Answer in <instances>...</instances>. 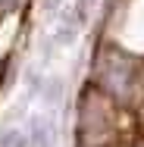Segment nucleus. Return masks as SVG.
<instances>
[{"instance_id": "1", "label": "nucleus", "mask_w": 144, "mask_h": 147, "mask_svg": "<svg viewBox=\"0 0 144 147\" xmlns=\"http://www.w3.org/2000/svg\"><path fill=\"white\" fill-rule=\"evenodd\" d=\"M25 135H28V147H53V125L44 116L31 119V128Z\"/></svg>"}, {"instance_id": "2", "label": "nucleus", "mask_w": 144, "mask_h": 147, "mask_svg": "<svg viewBox=\"0 0 144 147\" xmlns=\"http://www.w3.org/2000/svg\"><path fill=\"white\" fill-rule=\"evenodd\" d=\"M0 147H28V135L22 128H3L0 131Z\"/></svg>"}, {"instance_id": "3", "label": "nucleus", "mask_w": 144, "mask_h": 147, "mask_svg": "<svg viewBox=\"0 0 144 147\" xmlns=\"http://www.w3.org/2000/svg\"><path fill=\"white\" fill-rule=\"evenodd\" d=\"M91 6H94V0H75V3H72V19L78 22V28L88 25V19H91Z\"/></svg>"}, {"instance_id": "4", "label": "nucleus", "mask_w": 144, "mask_h": 147, "mask_svg": "<svg viewBox=\"0 0 144 147\" xmlns=\"http://www.w3.org/2000/svg\"><path fill=\"white\" fill-rule=\"evenodd\" d=\"M41 94H44V100H47V103H59V97H63V82H59V78H50V82H44Z\"/></svg>"}, {"instance_id": "5", "label": "nucleus", "mask_w": 144, "mask_h": 147, "mask_svg": "<svg viewBox=\"0 0 144 147\" xmlns=\"http://www.w3.org/2000/svg\"><path fill=\"white\" fill-rule=\"evenodd\" d=\"M59 6V0H47V9H57Z\"/></svg>"}]
</instances>
